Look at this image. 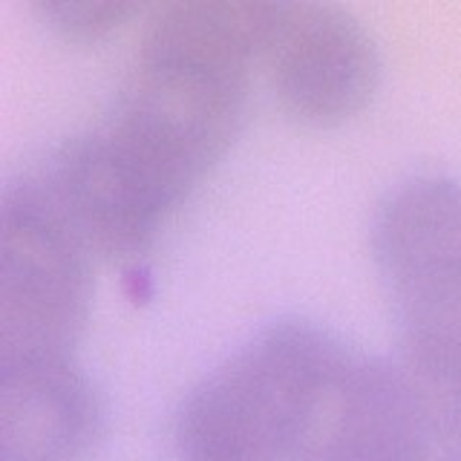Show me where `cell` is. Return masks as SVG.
<instances>
[{
	"label": "cell",
	"instance_id": "obj_9",
	"mask_svg": "<svg viewBox=\"0 0 461 461\" xmlns=\"http://www.w3.org/2000/svg\"><path fill=\"white\" fill-rule=\"evenodd\" d=\"M436 461H461V444H453V447H441L438 444V458Z\"/></svg>",
	"mask_w": 461,
	"mask_h": 461
},
{
	"label": "cell",
	"instance_id": "obj_2",
	"mask_svg": "<svg viewBox=\"0 0 461 461\" xmlns=\"http://www.w3.org/2000/svg\"><path fill=\"white\" fill-rule=\"evenodd\" d=\"M349 346L280 321L213 366L173 418L179 461H297L331 372Z\"/></svg>",
	"mask_w": 461,
	"mask_h": 461
},
{
	"label": "cell",
	"instance_id": "obj_3",
	"mask_svg": "<svg viewBox=\"0 0 461 461\" xmlns=\"http://www.w3.org/2000/svg\"><path fill=\"white\" fill-rule=\"evenodd\" d=\"M372 251L398 329V364L424 393L461 386V182L418 176L375 213Z\"/></svg>",
	"mask_w": 461,
	"mask_h": 461
},
{
	"label": "cell",
	"instance_id": "obj_8",
	"mask_svg": "<svg viewBox=\"0 0 461 461\" xmlns=\"http://www.w3.org/2000/svg\"><path fill=\"white\" fill-rule=\"evenodd\" d=\"M38 9L64 38L81 43L101 41L113 29H119L130 14L141 12L136 4H67V0L64 4H41Z\"/></svg>",
	"mask_w": 461,
	"mask_h": 461
},
{
	"label": "cell",
	"instance_id": "obj_7",
	"mask_svg": "<svg viewBox=\"0 0 461 461\" xmlns=\"http://www.w3.org/2000/svg\"><path fill=\"white\" fill-rule=\"evenodd\" d=\"M101 424L76 357L0 360V461H84Z\"/></svg>",
	"mask_w": 461,
	"mask_h": 461
},
{
	"label": "cell",
	"instance_id": "obj_6",
	"mask_svg": "<svg viewBox=\"0 0 461 461\" xmlns=\"http://www.w3.org/2000/svg\"><path fill=\"white\" fill-rule=\"evenodd\" d=\"M438 429L398 360L346 349L314 407L297 461H436Z\"/></svg>",
	"mask_w": 461,
	"mask_h": 461
},
{
	"label": "cell",
	"instance_id": "obj_5",
	"mask_svg": "<svg viewBox=\"0 0 461 461\" xmlns=\"http://www.w3.org/2000/svg\"><path fill=\"white\" fill-rule=\"evenodd\" d=\"M259 67L280 107L312 127L357 115L381 78L369 32L329 4H274Z\"/></svg>",
	"mask_w": 461,
	"mask_h": 461
},
{
	"label": "cell",
	"instance_id": "obj_4",
	"mask_svg": "<svg viewBox=\"0 0 461 461\" xmlns=\"http://www.w3.org/2000/svg\"><path fill=\"white\" fill-rule=\"evenodd\" d=\"M90 257L38 179L6 185L0 208V360L76 357L93 297Z\"/></svg>",
	"mask_w": 461,
	"mask_h": 461
},
{
	"label": "cell",
	"instance_id": "obj_1",
	"mask_svg": "<svg viewBox=\"0 0 461 461\" xmlns=\"http://www.w3.org/2000/svg\"><path fill=\"white\" fill-rule=\"evenodd\" d=\"M274 4L185 0L156 9L107 122L38 176L93 254H148L165 220L234 144Z\"/></svg>",
	"mask_w": 461,
	"mask_h": 461
}]
</instances>
